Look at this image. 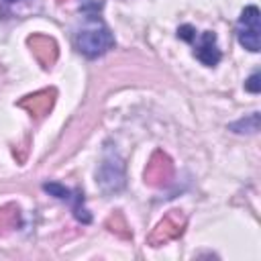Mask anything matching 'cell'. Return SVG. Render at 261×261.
Returning a JSON list of instances; mask_svg holds the SVG:
<instances>
[{
	"label": "cell",
	"instance_id": "8992f818",
	"mask_svg": "<svg viewBox=\"0 0 261 261\" xmlns=\"http://www.w3.org/2000/svg\"><path fill=\"white\" fill-rule=\"evenodd\" d=\"M43 188H45V192L53 194L55 198H59V200H67V202L71 204L73 214H75L77 220H82V222H90V214H88V210L84 208V194H82V192H77V190H69V188H65V186H61V184H55V181L45 184Z\"/></svg>",
	"mask_w": 261,
	"mask_h": 261
},
{
	"label": "cell",
	"instance_id": "8fae6325",
	"mask_svg": "<svg viewBox=\"0 0 261 261\" xmlns=\"http://www.w3.org/2000/svg\"><path fill=\"white\" fill-rule=\"evenodd\" d=\"M245 88L249 90V92H253V94H257L259 90H261V84H259V73L255 71L249 80H247V84H245Z\"/></svg>",
	"mask_w": 261,
	"mask_h": 261
},
{
	"label": "cell",
	"instance_id": "30bf717a",
	"mask_svg": "<svg viewBox=\"0 0 261 261\" xmlns=\"http://www.w3.org/2000/svg\"><path fill=\"white\" fill-rule=\"evenodd\" d=\"M16 224H18V210L14 206L0 208V230L14 228Z\"/></svg>",
	"mask_w": 261,
	"mask_h": 261
},
{
	"label": "cell",
	"instance_id": "52a82bcc",
	"mask_svg": "<svg viewBox=\"0 0 261 261\" xmlns=\"http://www.w3.org/2000/svg\"><path fill=\"white\" fill-rule=\"evenodd\" d=\"M100 184L104 190L112 192V190H118L124 181V175H122V163L120 159L116 157V153H108L102 161V167H100Z\"/></svg>",
	"mask_w": 261,
	"mask_h": 261
},
{
	"label": "cell",
	"instance_id": "ba28073f",
	"mask_svg": "<svg viewBox=\"0 0 261 261\" xmlns=\"http://www.w3.org/2000/svg\"><path fill=\"white\" fill-rule=\"evenodd\" d=\"M29 45H31L35 57H37L45 67H49V65L55 63V59H57V45H55L53 39H49V37H45V35H35V37L29 39Z\"/></svg>",
	"mask_w": 261,
	"mask_h": 261
},
{
	"label": "cell",
	"instance_id": "9c48e42d",
	"mask_svg": "<svg viewBox=\"0 0 261 261\" xmlns=\"http://www.w3.org/2000/svg\"><path fill=\"white\" fill-rule=\"evenodd\" d=\"M53 96L55 92L53 90H43V92H37L33 96H27L20 100V106L27 108L33 116H43L45 112H49V108L53 106Z\"/></svg>",
	"mask_w": 261,
	"mask_h": 261
},
{
	"label": "cell",
	"instance_id": "277c9868",
	"mask_svg": "<svg viewBox=\"0 0 261 261\" xmlns=\"http://www.w3.org/2000/svg\"><path fill=\"white\" fill-rule=\"evenodd\" d=\"M184 224H186V218H184L177 210L171 212V214H167V216L157 224V228L151 232L149 243H151L153 247H159V245H165V243L177 239V237L181 234V230H184Z\"/></svg>",
	"mask_w": 261,
	"mask_h": 261
},
{
	"label": "cell",
	"instance_id": "6da1fadb",
	"mask_svg": "<svg viewBox=\"0 0 261 261\" xmlns=\"http://www.w3.org/2000/svg\"><path fill=\"white\" fill-rule=\"evenodd\" d=\"M114 37L110 29L104 24V20L96 12H88L84 18V24L75 33V47L86 57H98L112 49Z\"/></svg>",
	"mask_w": 261,
	"mask_h": 261
},
{
	"label": "cell",
	"instance_id": "7c38bea8",
	"mask_svg": "<svg viewBox=\"0 0 261 261\" xmlns=\"http://www.w3.org/2000/svg\"><path fill=\"white\" fill-rule=\"evenodd\" d=\"M4 2H8V4H14V2H22V0H4Z\"/></svg>",
	"mask_w": 261,
	"mask_h": 261
},
{
	"label": "cell",
	"instance_id": "7a4b0ae2",
	"mask_svg": "<svg viewBox=\"0 0 261 261\" xmlns=\"http://www.w3.org/2000/svg\"><path fill=\"white\" fill-rule=\"evenodd\" d=\"M177 37L192 43L194 47V55L208 67H214L218 61H220V49L216 45V35L212 31H204V33H198L194 27L190 24H184L177 29Z\"/></svg>",
	"mask_w": 261,
	"mask_h": 261
},
{
	"label": "cell",
	"instance_id": "3957f363",
	"mask_svg": "<svg viewBox=\"0 0 261 261\" xmlns=\"http://www.w3.org/2000/svg\"><path fill=\"white\" fill-rule=\"evenodd\" d=\"M259 33H261V24H259V8L257 6H247L239 20H237V39L239 43L249 49L251 53H257L261 43H259Z\"/></svg>",
	"mask_w": 261,
	"mask_h": 261
},
{
	"label": "cell",
	"instance_id": "5b68a950",
	"mask_svg": "<svg viewBox=\"0 0 261 261\" xmlns=\"http://www.w3.org/2000/svg\"><path fill=\"white\" fill-rule=\"evenodd\" d=\"M171 175H173V165H171L169 157L165 153H161V151L153 153V157L149 159L147 169H145L147 184H151V186H163V184H167L171 179Z\"/></svg>",
	"mask_w": 261,
	"mask_h": 261
}]
</instances>
